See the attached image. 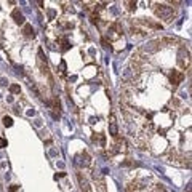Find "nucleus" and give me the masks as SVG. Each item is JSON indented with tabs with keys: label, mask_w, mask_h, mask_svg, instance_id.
<instances>
[{
	"label": "nucleus",
	"mask_w": 192,
	"mask_h": 192,
	"mask_svg": "<svg viewBox=\"0 0 192 192\" xmlns=\"http://www.w3.org/2000/svg\"><path fill=\"white\" fill-rule=\"evenodd\" d=\"M8 190H10V192H16V190H18V186H15V184H13V186H10Z\"/></svg>",
	"instance_id": "15"
},
{
	"label": "nucleus",
	"mask_w": 192,
	"mask_h": 192,
	"mask_svg": "<svg viewBox=\"0 0 192 192\" xmlns=\"http://www.w3.org/2000/svg\"><path fill=\"white\" fill-rule=\"evenodd\" d=\"M10 91L11 93H19L21 91V86H19L18 83H13V85H10Z\"/></svg>",
	"instance_id": "10"
},
{
	"label": "nucleus",
	"mask_w": 192,
	"mask_h": 192,
	"mask_svg": "<svg viewBox=\"0 0 192 192\" xmlns=\"http://www.w3.org/2000/svg\"><path fill=\"white\" fill-rule=\"evenodd\" d=\"M64 71H66V63L61 61V74H64Z\"/></svg>",
	"instance_id": "16"
},
{
	"label": "nucleus",
	"mask_w": 192,
	"mask_h": 192,
	"mask_svg": "<svg viewBox=\"0 0 192 192\" xmlns=\"http://www.w3.org/2000/svg\"><path fill=\"white\" fill-rule=\"evenodd\" d=\"M50 106H53V109H61V101L58 98H53V101L50 103Z\"/></svg>",
	"instance_id": "9"
},
{
	"label": "nucleus",
	"mask_w": 192,
	"mask_h": 192,
	"mask_svg": "<svg viewBox=\"0 0 192 192\" xmlns=\"http://www.w3.org/2000/svg\"><path fill=\"white\" fill-rule=\"evenodd\" d=\"M23 34H24L26 37H34V29H32V26H31V24H24Z\"/></svg>",
	"instance_id": "6"
},
{
	"label": "nucleus",
	"mask_w": 192,
	"mask_h": 192,
	"mask_svg": "<svg viewBox=\"0 0 192 192\" xmlns=\"http://www.w3.org/2000/svg\"><path fill=\"white\" fill-rule=\"evenodd\" d=\"M186 192H190V187H187V190H186Z\"/></svg>",
	"instance_id": "18"
},
{
	"label": "nucleus",
	"mask_w": 192,
	"mask_h": 192,
	"mask_svg": "<svg viewBox=\"0 0 192 192\" xmlns=\"http://www.w3.org/2000/svg\"><path fill=\"white\" fill-rule=\"evenodd\" d=\"M178 64L182 67V69H189V51L186 48H181L179 53H178Z\"/></svg>",
	"instance_id": "2"
},
{
	"label": "nucleus",
	"mask_w": 192,
	"mask_h": 192,
	"mask_svg": "<svg viewBox=\"0 0 192 192\" xmlns=\"http://www.w3.org/2000/svg\"><path fill=\"white\" fill-rule=\"evenodd\" d=\"M127 5H128V10H130V11L136 10V2H127Z\"/></svg>",
	"instance_id": "12"
},
{
	"label": "nucleus",
	"mask_w": 192,
	"mask_h": 192,
	"mask_svg": "<svg viewBox=\"0 0 192 192\" xmlns=\"http://www.w3.org/2000/svg\"><path fill=\"white\" fill-rule=\"evenodd\" d=\"M11 16H13V19H15L16 24H24V15L19 11V10H13Z\"/></svg>",
	"instance_id": "5"
},
{
	"label": "nucleus",
	"mask_w": 192,
	"mask_h": 192,
	"mask_svg": "<svg viewBox=\"0 0 192 192\" xmlns=\"http://www.w3.org/2000/svg\"><path fill=\"white\" fill-rule=\"evenodd\" d=\"M3 147H7V139L0 138V149H3Z\"/></svg>",
	"instance_id": "13"
},
{
	"label": "nucleus",
	"mask_w": 192,
	"mask_h": 192,
	"mask_svg": "<svg viewBox=\"0 0 192 192\" xmlns=\"http://www.w3.org/2000/svg\"><path fill=\"white\" fill-rule=\"evenodd\" d=\"M3 125H5V127H11V125H13V119L5 115V117H3Z\"/></svg>",
	"instance_id": "11"
},
{
	"label": "nucleus",
	"mask_w": 192,
	"mask_h": 192,
	"mask_svg": "<svg viewBox=\"0 0 192 192\" xmlns=\"http://www.w3.org/2000/svg\"><path fill=\"white\" fill-rule=\"evenodd\" d=\"M154 11H155V15L159 18L167 19V21H171V18H173V8L168 5H155L154 7Z\"/></svg>",
	"instance_id": "1"
},
{
	"label": "nucleus",
	"mask_w": 192,
	"mask_h": 192,
	"mask_svg": "<svg viewBox=\"0 0 192 192\" xmlns=\"http://www.w3.org/2000/svg\"><path fill=\"white\" fill-rule=\"evenodd\" d=\"M80 157L83 159V160H82V162H83V165H90V163H91V159H90V155H88L86 152L80 154Z\"/></svg>",
	"instance_id": "8"
},
{
	"label": "nucleus",
	"mask_w": 192,
	"mask_h": 192,
	"mask_svg": "<svg viewBox=\"0 0 192 192\" xmlns=\"http://www.w3.org/2000/svg\"><path fill=\"white\" fill-rule=\"evenodd\" d=\"M77 178H79V182H80V187H82V192H91V187H90V184H88V181H86L80 173L77 175Z\"/></svg>",
	"instance_id": "4"
},
{
	"label": "nucleus",
	"mask_w": 192,
	"mask_h": 192,
	"mask_svg": "<svg viewBox=\"0 0 192 192\" xmlns=\"http://www.w3.org/2000/svg\"><path fill=\"white\" fill-rule=\"evenodd\" d=\"M69 46H71V45H69V42H67V40H63V50H67Z\"/></svg>",
	"instance_id": "14"
},
{
	"label": "nucleus",
	"mask_w": 192,
	"mask_h": 192,
	"mask_svg": "<svg viewBox=\"0 0 192 192\" xmlns=\"http://www.w3.org/2000/svg\"><path fill=\"white\" fill-rule=\"evenodd\" d=\"M109 133L112 134V136L115 138V136H117V134H119V128H117V125H115L114 122L109 125Z\"/></svg>",
	"instance_id": "7"
},
{
	"label": "nucleus",
	"mask_w": 192,
	"mask_h": 192,
	"mask_svg": "<svg viewBox=\"0 0 192 192\" xmlns=\"http://www.w3.org/2000/svg\"><path fill=\"white\" fill-rule=\"evenodd\" d=\"M0 83H2V85H7V83H8V80H5V79H2V80H0Z\"/></svg>",
	"instance_id": "17"
},
{
	"label": "nucleus",
	"mask_w": 192,
	"mask_h": 192,
	"mask_svg": "<svg viewBox=\"0 0 192 192\" xmlns=\"http://www.w3.org/2000/svg\"><path fill=\"white\" fill-rule=\"evenodd\" d=\"M182 80H184V74H182V72H179V71H173V72H171L170 82H171L173 86H178Z\"/></svg>",
	"instance_id": "3"
}]
</instances>
